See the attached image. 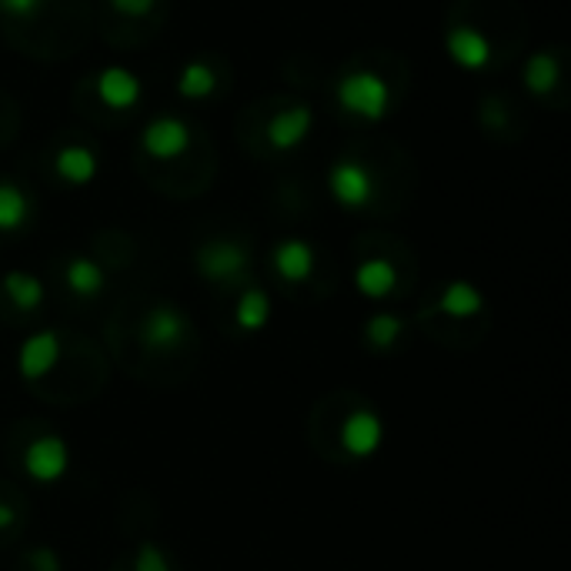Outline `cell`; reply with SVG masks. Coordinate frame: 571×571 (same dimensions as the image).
Instances as JSON below:
<instances>
[{"label":"cell","instance_id":"30bf717a","mask_svg":"<svg viewBox=\"0 0 571 571\" xmlns=\"http://www.w3.org/2000/svg\"><path fill=\"white\" fill-rule=\"evenodd\" d=\"M58 361H61V334L58 331H38L18 351V371L28 381L48 378L58 368Z\"/></svg>","mask_w":571,"mask_h":571},{"label":"cell","instance_id":"ba28073f","mask_svg":"<svg viewBox=\"0 0 571 571\" xmlns=\"http://www.w3.org/2000/svg\"><path fill=\"white\" fill-rule=\"evenodd\" d=\"M311 131H314V111L308 108V104H291V108H281L271 121H268V128H264V134H268V144L274 148V151H294V148H301L308 138H311Z\"/></svg>","mask_w":571,"mask_h":571},{"label":"cell","instance_id":"cb8c5ba5","mask_svg":"<svg viewBox=\"0 0 571 571\" xmlns=\"http://www.w3.org/2000/svg\"><path fill=\"white\" fill-rule=\"evenodd\" d=\"M111 11H118L121 18H148L154 8H158V0H108Z\"/></svg>","mask_w":571,"mask_h":571},{"label":"cell","instance_id":"5bb4252c","mask_svg":"<svg viewBox=\"0 0 571 571\" xmlns=\"http://www.w3.org/2000/svg\"><path fill=\"white\" fill-rule=\"evenodd\" d=\"M354 288L371 301H384L398 288V271L384 258H368L354 268Z\"/></svg>","mask_w":571,"mask_h":571},{"label":"cell","instance_id":"44dd1931","mask_svg":"<svg viewBox=\"0 0 571 571\" xmlns=\"http://www.w3.org/2000/svg\"><path fill=\"white\" fill-rule=\"evenodd\" d=\"M234 321L241 331H261L268 321H271V298L261 291V288H248L238 301V311H234Z\"/></svg>","mask_w":571,"mask_h":571},{"label":"cell","instance_id":"9a60e30c","mask_svg":"<svg viewBox=\"0 0 571 571\" xmlns=\"http://www.w3.org/2000/svg\"><path fill=\"white\" fill-rule=\"evenodd\" d=\"M438 311L448 314V318H458V321L474 318V314L484 311V294L471 281H451L444 288L441 301H438Z\"/></svg>","mask_w":571,"mask_h":571},{"label":"cell","instance_id":"d6986e66","mask_svg":"<svg viewBox=\"0 0 571 571\" xmlns=\"http://www.w3.org/2000/svg\"><path fill=\"white\" fill-rule=\"evenodd\" d=\"M64 278H68V288H71L78 298H98V294L108 288L104 268H101L98 261H91V258H74V261L68 264Z\"/></svg>","mask_w":571,"mask_h":571},{"label":"cell","instance_id":"4fadbf2b","mask_svg":"<svg viewBox=\"0 0 571 571\" xmlns=\"http://www.w3.org/2000/svg\"><path fill=\"white\" fill-rule=\"evenodd\" d=\"M54 171L71 188H84L98 178V154L84 144H64L54 158Z\"/></svg>","mask_w":571,"mask_h":571},{"label":"cell","instance_id":"5b68a950","mask_svg":"<svg viewBox=\"0 0 571 571\" xmlns=\"http://www.w3.org/2000/svg\"><path fill=\"white\" fill-rule=\"evenodd\" d=\"M71 468V448L64 444V438L58 434H44L34 438L24 451V471L41 481V484H54L68 474Z\"/></svg>","mask_w":571,"mask_h":571},{"label":"cell","instance_id":"ffe728a7","mask_svg":"<svg viewBox=\"0 0 571 571\" xmlns=\"http://www.w3.org/2000/svg\"><path fill=\"white\" fill-rule=\"evenodd\" d=\"M4 291L21 311H38L44 304V284H41V278H34L28 271H8Z\"/></svg>","mask_w":571,"mask_h":571},{"label":"cell","instance_id":"83f0119b","mask_svg":"<svg viewBox=\"0 0 571 571\" xmlns=\"http://www.w3.org/2000/svg\"><path fill=\"white\" fill-rule=\"evenodd\" d=\"M11 524H14V511H11V504L0 501V531L11 528Z\"/></svg>","mask_w":571,"mask_h":571},{"label":"cell","instance_id":"d4e9b609","mask_svg":"<svg viewBox=\"0 0 571 571\" xmlns=\"http://www.w3.org/2000/svg\"><path fill=\"white\" fill-rule=\"evenodd\" d=\"M28 561H31V571H61V558H58V551L48 548V544L34 548V551L28 554Z\"/></svg>","mask_w":571,"mask_h":571},{"label":"cell","instance_id":"8992f818","mask_svg":"<svg viewBox=\"0 0 571 571\" xmlns=\"http://www.w3.org/2000/svg\"><path fill=\"white\" fill-rule=\"evenodd\" d=\"M141 148L154 161H174L191 148V128H188V121H181L174 114H161L144 128Z\"/></svg>","mask_w":571,"mask_h":571},{"label":"cell","instance_id":"7402d4cb","mask_svg":"<svg viewBox=\"0 0 571 571\" xmlns=\"http://www.w3.org/2000/svg\"><path fill=\"white\" fill-rule=\"evenodd\" d=\"M401 334H404V321H401L398 314H374V318L364 324V338H368V344L378 348V351H391V348L401 341Z\"/></svg>","mask_w":571,"mask_h":571},{"label":"cell","instance_id":"7c38bea8","mask_svg":"<svg viewBox=\"0 0 571 571\" xmlns=\"http://www.w3.org/2000/svg\"><path fill=\"white\" fill-rule=\"evenodd\" d=\"M271 261H274V271H278L288 284H301V281H308V278L314 274V268H318V251H314V244L304 241V238H288V241H281V244L274 248Z\"/></svg>","mask_w":571,"mask_h":571},{"label":"cell","instance_id":"52a82bcc","mask_svg":"<svg viewBox=\"0 0 571 571\" xmlns=\"http://www.w3.org/2000/svg\"><path fill=\"white\" fill-rule=\"evenodd\" d=\"M444 51L461 71H484L491 64V41L471 24H454L444 34Z\"/></svg>","mask_w":571,"mask_h":571},{"label":"cell","instance_id":"484cf974","mask_svg":"<svg viewBox=\"0 0 571 571\" xmlns=\"http://www.w3.org/2000/svg\"><path fill=\"white\" fill-rule=\"evenodd\" d=\"M44 0H0V11H4L8 18H31L41 11Z\"/></svg>","mask_w":571,"mask_h":571},{"label":"cell","instance_id":"8fae6325","mask_svg":"<svg viewBox=\"0 0 571 571\" xmlns=\"http://www.w3.org/2000/svg\"><path fill=\"white\" fill-rule=\"evenodd\" d=\"M341 444L351 458H371L384 444V424L374 411H351L341 428Z\"/></svg>","mask_w":571,"mask_h":571},{"label":"cell","instance_id":"3957f363","mask_svg":"<svg viewBox=\"0 0 571 571\" xmlns=\"http://www.w3.org/2000/svg\"><path fill=\"white\" fill-rule=\"evenodd\" d=\"M328 191L331 198L348 208V211H364L371 201H374V174L368 171V164L361 161H338L331 171H328Z\"/></svg>","mask_w":571,"mask_h":571},{"label":"cell","instance_id":"603a6c76","mask_svg":"<svg viewBox=\"0 0 571 571\" xmlns=\"http://www.w3.org/2000/svg\"><path fill=\"white\" fill-rule=\"evenodd\" d=\"M134 571H171V561L168 554L161 551V544L154 541H144L134 554Z\"/></svg>","mask_w":571,"mask_h":571},{"label":"cell","instance_id":"e0dca14e","mask_svg":"<svg viewBox=\"0 0 571 571\" xmlns=\"http://www.w3.org/2000/svg\"><path fill=\"white\" fill-rule=\"evenodd\" d=\"M524 88H528V94H534V98H544V94H551L554 88H558V78H561V64H558V58L551 54V51H538V54H531L528 58V64H524Z\"/></svg>","mask_w":571,"mask_h":571},{"label":"cell","instance_id":"6da1fadb","mask_svg":"<svg viewBox=\"0 0 571 571\" xmlns=\"http://www.w3.org/2000/svg\"><path fill=\"white\" fill-rule=\"evenodd\" d=\"M334 98H338V104L348 114H354V118H361L368 124L384 121V114L391 111V88L374 71H351V74H344L338 81V88H334Z\"/></svg>","mask_w":571,"mask_h":571},{"label":"cell","instance_id":"ac0fdd59","mask_svg":"<svg viewBox=\"0 0 571 571\" xmlns=\"http://www.w3.org/2000/svg\"><path fill=\"white\" fill-rule=\"evenodd\" d=\"M218 91V71L208 61H188L178 74V94L188 101H204Z\"/></svg>","mask_w":571,"mask_h":571},{"label":"cell","instance_id":"9c48e42d","mask_svg":"<svg viewBox=\"0 0 571 571\" xmlns=\"http://www.w3.org/2000/svg\"><path fill=\"white\" fill-rule=\"evenodd\" d=\"M98 88V98L101 104H108L111 111H131L141 104V94H144V84L134 71L121 68V64H111L98 74L94 81Z\"/></svg>","mask_w":571,"mask_h":571},{"label":"cell","instance_id":"7a4b0ae2","mask_svg":"<svg viewBox=\"0 0 571 571\" xmlns=\"http://www.w3.org/2000/svg\"><path fill=\"white\" fill-rule=\"evenodd\" d=\"M194 264L211 284H238L251 268V251L234 238H218L201 244Z\"/></svg>","mask_w":571,"mask_h":571},{"label":"cell","instance_id":"4316f807","mask_svg":"<svg viewBox=\"0 0 571 571\" xmlns=\"http://www.w3.org/2000/svg\"><path fill=\"white\" fill-rule=\"evenodd\" d=\"M484 121H491L494 128H504V111H501V101L498 98L484 101Z\"/></svg>","mask_w":571,"mask_h":571},{"label":"cell","instance_id":"277c9868","mask_svg":"<svg viewBox=\"0 0 571 571\" xmlns=\"http://www.w3.org/2000/svg\"><path fill=\"white\" fill-rule=\"evenodd\" d=\"M191 338V321L174 304H154L141 324V341L151 351H174Z\"/></svg>","mask_w":571,"mask_h":571},{"label":"cell","instance_id":"2e32d148","mask_svg":"<svg viewBox=\"0 0 571 571\" xmlns=\"http://www.w3.org/2000/svg\"><path fill=\"white\" fill-rule=\"evenodd\" d=\"M34 214L28 191L14 181H0V231H21Z\"/></svg>","mask_w":571,"mask_h":571}]
</instances>
